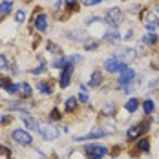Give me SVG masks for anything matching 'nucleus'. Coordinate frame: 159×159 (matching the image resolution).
Listing matches in <instances>:
<instances>
[{
    "label": "nucleus",
    "instance_id": "obj_30",
    "mask_svg": "<svg viewBox=\"0 0 159 159\" xmlns=\"http://www.w3.org/2000/svg\"><path fill=\"white\" fill-rule=\"evenodd\" d=\"M49 119H51V121H61V119H62V113H61V110H59L57 106L49 111Z\"/></svg>",
    "mask_w": 159,
    "mask_h": 159
},
{
    "label": "nucleus",
    "instance_id": "obj_29",
    "mask_svg": "<svg viewBox=\"0 0 159 159\" xmlns=\"http://www.w3.org/2000/svg\"><path fill=\"white\" fill-rule=\"evenodd\" d=\"M15 20H16V24H24V22H26V11H24V9L15 11Z\"/></svg>",
    "mask_w": 159,
    "mask_h": 159
},
{
    "label": "nucleus",
    "instance_id": "obj_31",
    "mask_svg": "<svg viewBox=\"0 0 159 159\" xmlns=\"http://www.w3.org/2000/svg\"><path fill=\"white\" fill-rule=\"evenodd\" d=\"M99 48V42L97 40H90V42H84V49L86 51H95Z\"/></svg>",
    "mask_w": 159,
    "mask_h": 159
},
{
    "label": "nucleus",
    "instance_id": "obj_39",
    "mask_svg": "<svg viewBox=\"0 0 159 159\" xmlns=\"http://www.w3.org/2000/svg\"><path fill=\"white\" fill-rule=\"evenodd\" d=\"M0 88H4V79L0 77Z\"/></svg>",
    "mask_w": 159,
    "mask_h": 159
},
{
    "label": "nucleus",
    "instance_id": "obj_11",
    "mask_svg": "<svg viewBox=\"0 0 159 159\" xmlns=\"http://www.w3.org/2000/svg\"><path fill=\"white\" fill-rule=\"evenodd\" d=\"M71 73H73V66H68L61 71V77H59V84L61 88H68L70 86V80H71Z\"/></svg>",
    "mask_w": 159,
    "mask_h": 159
},
{
    "label": "nucleus",
    "instance_id": "obj_10",
    "mask_svg": "<svg viewBox=\"0 0 159 159\" xmlns=\"http://www.w3.org/2000/svg\"><path fill=\"white\" fill-rule=\"evenodd\" d=\"M48 15L46 13H40V15H37V18H35V30L39 33H46L48 31Z\"/></svg>",
    "mask_w": 159,
    "mask_h": 159
},
{
    "label": "nucleus",
    "instance_id": "obj_22",
    "mask_svg": "<svg viewBox=\"0 0 159 159\" xmlns=\"http://www.w3.org/2000/svg\"><path fill=\"white\" fill-rule=\"evenodd\" d=\"M39 66H37V68H33V70H30V71H31L33 75H40V73H44V71H46V68H48V64H46V61H44V59H42V57H39Z\"/></svg>",
    "mask_w": 159,
    "mask_h": 159
},
{
    "label": "nucleus",
    "instance_id": "obj_40",
    "mask_svg": "<svg viewBox=\"0 0 159 159\" xmlns=\"http://www.w3.org/2000/svg\"><path fill=\"white\" fill-rule=\"evenodd\" d=\"M0 15H2V4H0Z\"/></svg>",
    "mask_w": 159,
    "mask_h": 159
},
{
    "label": "nucleus",
    "instance_id": "obj_24",
    "mask_svg": "<svg viewBox=\"0 0 159 159\" xmlns=\"http://www.w3.org/2000/svg\"><path fill=\"white\" fill-rule=\"evenodd\" d=\"M20 97L22 99H30L31 97V86L28 84V82H20Z\"/></svg>",
    "mask_w": 159,
    "mask_h": 159
},
{
    "label": "nucleus",
    "instance_id": "obj_25",
    "mask_svg": "<svg viewBox=\"0 0 159 159\" xmlns=\"http://www.w3.org/2000/svg\"><path fill=\"white\" fill-rule=\"evenodd\" d=\"M31 108V104H22V102H9V110H16V111H28Z\"/></svg>",
    "mask_w": 159,
    "mask_h": 159
},
{
    "label": "nucleus",
    "instance_id": "obj_4",
    "mask_svg": "<svg viewBox=\"0 0 159 159\" xmlns=\"http://www.w3.org/2000/svg\"><path fill=\"white\" fill-rule=\"evenodd\" d=\"M123 9L121 7H110L108 11H106V16H104V20H106V24L110 26V28H117L121 22H123Z\"/></svg>",
    "mask_w": 159,
    "mask_h": 159
},
{
    "label": "nucleus",
    "instance_id": "obj_9",
    "mask_svg": "<svg viewBox=\"0 0 159 159\" xmlns=\"http://www.w3.org/2000/svg\"><path fill=\"white\" fill-rule=\"evenodd\" d=\"M102 40L108 42V44H117V42L121 40L119 30H117V28H108V31L102 33Z\"/></svg>",
    "mask_w": 159,
    "mask_h": 159
},
{
    "label": "nucleus",
    "instance_id": "obj_18",
    "mask_svg": "<svg viewBox=\"0 0 159 159\" xmlns=\"http://www.w3.org/2000/svg\"><path fill=\"white\" fill-rule=\"evenodd\" d=\"M137 108H139V99L137 97H130L126 101V104H125V110L128 113H134V111H137Z\"/></svg>",
    "mask_w": 159,
    "mask_h": 159
},
{
    "label": "nucleus",
    "instance_id": "obj_1",
    "mask_svg": "<svg viewBox=\"0 0 159 159\" xmlns=\"http://www.w3.org/2000/svg\"><path fill=\"white\" fill-rule=\"evenodd\" d=\"M102 68H104L108 73H123L128 68V62L123 61V59H117V57H108V59L102 62Z\"/></svg>",
    "mask_w": 159,
    "mask_h": 159
},
{
    "label": "nucleus",
    "instance_id": "obj_36",
    "mask_svg": "<svg viewBox=\"0 0 159 159\" xmlns=\"http://www.w3.org/2000/svg\"><path fill=\"white\" fill-rule=\"evenodd\" d=\"M9 64H7V59H6V55H0V71L2 70H6Z\"/></svg>",
    "mask_w": 159,
    "mask_h": 159
},
{
    "label": "nucleus",
    "instance_id": "obj_8",
    "mask_svg": "<svg viewBox=\"0 0 159 159\" xmlns=\"http://www.w3.org/2000/svg\"><path fill=\"white\" fill-rule=\"evenodd\" d=\"M108 132L104 128H93L92 132H88L86 135H77L75 141H90V139H101V137H106Z\"/></svg>",
    "mask_w": 159,
    "mask_h": 159
},
{
    "label": "nucleus",
    "instance_id": "obj_6",
    "mask_svg": "<svg viewBox=\"0 0 159 159\" xmlns=\"http://www.w3.org/2000/svg\"><path fill=\"white\" fill-rule=\"evenodd\" d=\"M84 152H86L90 157L102 159L106 154H108V148L102 146V144H84Z\"/></svg>",
    "mask_w": 159,
    "mask_h": 159
},
{
    "label": "nucleus",
    "instance_id": "obj_7",
    "mask_svg": "<svg viewBox=\"0 0 159 159\" xmlns=\"http://www.w3.org/2000/svg\"><path fill=\"white\" fill-rule=\"evenodd\" d=\"M135 79V70H132V68H126L123 73H119V77H117V88H125L126 84H132Z\"/></svg>",
    "mask_w": 159,
    "mask_h": 159
},
{
    "label": "nucleus",
    "instance_id": "obj_16",
    "mask_svg": "<svg viewBox=\"0 0 159 159\" xmlns=\"http://www.w3.org/2000/svg\"><path fill=\"white\" fill-rule=\"evenodd\" d=\"M51 66H53V68H59V70H64V68H68V66H73V62H71L70 57H59V59L53 61Z\"/></svg>",
    "mask_w": 159,
    "mask_h": 159
},
{
    "label": "nucleus",
    "instance_id": "obj_23",
    "mask_svg": "<svg viewBox=\"0 0 159 159\" xmlns=\"http://www.w3.org/2000/svg\"><path fill=\"white\" fill-rule=\"evenodd\" d=\"M154 110H156V104H154V101H152V99H146V101H143V111H144V115H152V113H154Z\"/></svg>",
    "mask_w": 159,
    "mask_h": 159
},
{
    "label": "nucleus",
    "instance_id": "obj_14",
    "mask_svg": "<svg viewBox=\"0 0 159 159\" xmlns=\"http://www.w3.org/2000/svg\"><path fill=\"white\" fill-rule=\"evenodd\" d=\"M102 71H99V70H95V71H92V77H90V80H88V86H92V88H97V86H102Z\"/></svg>",
    "mask_w": 159,
    "mask_h": 159
},
{
    "label": "nucleus",
    "instance_id": "obj_3",
    "mask_svg": "<svg viewBox=\"0 0 159 159\" xmlns=\"http://www.w3.org/2000/svg\"><path fill=\"white\" fill-rule=\"evenodd\" d=\"M148 128H150V121H141V123L130 126L126 130V141H135L139 135H144L148 132Z\"/></svg>",
    "mask_w": 159,
    "mask_h": 159
},
{
    "label": "nucleus",
    "instance_id": "obj_37",
    "mask_svg": "<svg viewBox=\"0 0 159 159\" xmlns=\"http://www.w3.org/2000/svg\"><path fill=\"white\" fill-rule=\"evenodd\" d=\"M0 154H4L7 159H11V152H9V148H6L4 144H0Z\"/></svg>",
    "mask_w": 159,
    "mask_h": 159
},
{
    "label": "nucleus",
    "instance_id": "obj_12",
    "mask_svg": "<svg viewBox=\"0 0 159 159\" xmlns=\"http://www.w3.org/2000/svg\"><path fill=\"white\" fill-rule=\"evenodd\" d=\"M117 113V104L113 102V101H106L104 104H102V108H101V115H104V117H113Z\"/></svg>",
    "mask_w": 159,
    "mask_h": 159
},
{
    "label": "nucleus",
    "instance_id": "obj_34",
    "mask_svg": "<svg viewBox=\"0 0 159 159\" xmlns=\"http://www.w3.org/2000/svg\"><path fill=\"white\" fill-rule=\"evenodd\" d=\"M77 101H79V102H88V101H90V97H88L86 92H80L79 97H77Z\"/></svg>",
    "mask_w": 159,
    "mask_h": 159
},
{
    "label": "nucleus",
    "instance_id": "obj_13",
    "mask_svg": "<svg viewBox=\"0 0 159 159\" xmlns=\"http://www.w3.org/2000/svg\"><path fill=\"white\" fill-rule=\"evenodd\" d=\"M144 13H146V15H144V22L159 26V7H152V9L144 11Z\"/></svg>",
    "mask_w": 159,
    "mask_h": 159
},
{
    "label": "nucleus",
    "instance_id": "obj_19",
    "mask_svg": "<svg viewBox=\"0 0 159 159\" xmlns=\"http://www.w3.org/2000/svg\"><path fill=\"white\" fill-rule=\"evenodd\" d=\"M22 121H24V125L30 128V130H37V132H39V121H35L31 115H26V113H24V115H22Z\"/></svg>",
    "mask_w": 159,
    "mask_h": 159
},
{
    "label": "nucleus",
    "instance_id": "obj_20",
    "mask_svg": "<svg viewBox=\"0 0 159 159\" xmlns=\"http://www.w3.org/2000/svg\"><path fill=\"white\" fill-rule=\"evenodd\" d=\"M141 42H143L144 46H156V44H157V35H156V33H148V35L143 37Z\"/></svg>",
    "mask_w": 159,
    "mask_h": 159
},
{
    "label": "nucleus",
    "instance_id": "obj_21",
    "mask_svg": "<svg viewBox=\"0 0 159 159\" xmlns=\"http://www.w3.org/2000/svg\"><path fill=\"white\" fill-rule=\"evenodd\" d=\"M77 97H68L66 101H64V110L66 111H73L75 108H77Z\"/></svg>",
    "mask_w": 159,
    "mask_h": 159
},
{
    "label": "nucleus",
    "instance_id": "obj_38",
    "mask_svg": "<svg viewBox=\"0 0 159 159\" xmlns=\"http://www.w3.org/2000/svg\"><path fill=\"white\" fill-rule=\"evenodd\" d=\"M11 121V117L9 115H0V125H7Z\"/></svg>",
    "mask_w": 159,
    "mask_h": 159
},
{
    "label": "nucleus",
    "instance_id": "obj_27",
    "mask_svg": "<svg viewBox=\"0 0 159 159\" xmlns=\"http://www.w3.org/2000/svg\"><path fill=\"white\" fill-rule=\"evenodd\" d=\"M46 48H48V51H49V53H55V55H61V51H62V48H61L59 44H55L53 40H48Z\"/></svg>",
    "mask_w": 159,
    "mask_h": 159
},
{
    "label": "nucleus",
    "instance_id": "obj_28",
    "mask_svg": "<svg viewBox=\"0 0 159 159\" xmlns=\"http://www.w3.org/2000/svg\"><path fill=\"white\" fill-rule=\"evenodd\" d=\"M0 4H2V15H7V13H11V11H13V2L4 0V2H0Z\"/></svg>",
    "mask_w": 159,
    "mask_h": 159
},
{
    "label": "nucleus",
    "instance_id": "obj_41",
    "mask_svg": "<svg viewBox=\"0 0 159 159\" xmlns=\"http://www.w3.org/2000/svg\"><path fill=\"white\" fill-rule=\"evenodd\" d=\"M90 159H97V157H90Z\"/></svg>",
    "mask_w": 159,
    "mask_h": 159
},
{
    "label": "nucleus",
    "instance_id": "obj_2",
    "mask_svg": "<svg viewBox=\"0 0 159 159\" xmlns=\"http://www.w3.org/2000/svg\"><path fill=\"white\" fill-rule=\"evenodd\" d=\"M11 139H13L16 144H20V146H31L33 144V135L28 130H24V128H15V130H11Z\"/></svg>",
    "mask_w": 159,
    "mask_h": 159
},
{
    "label": "nucleus",
    "instance_id": "obj_33",
    "mask_svg": "<svg viewBox=\"0 0 159 159\" xmlns=\"http://www.w3.org/2000/svg\"><path fill=\"white\" fill-rule=\"evenodd\" d=\"M101 2H104V0H82V4H84V6H88V7L97 6V4H101Z\"/></svg>",
    "mask_w": 159,
    "mask_h": 159
},
{
    "label": "nucleus",
    "instance_id": "obj_32",
    "mask_svg": "<svg viewBox=\"0 0 159 159\" xmlns=\"http://www.w3.org/2000/svg\"><path fill=\"white\" fill-rule=\"evenodd\" d=\"M62 2L66 4V7H68V13H71V11L77 9V0H62Z\"/></svg>",
    "mask_w": 159,
    "mask_h": 159
},
{
    "label": "nucleus",
    "instance_id": "obj_17",
    "mask_svg": "<svg viewBox=\"0 0 159 159\" xmlns=\"http://www.w3.org/2000/svg\"><path fill=\"white\" fill-rule=\"evenodd\" d=\"M4 90H6L7 93H11V95H16V93L20 92V84H15V82H11V80L4 79Z\"/></svg>",
    "mask_w": 159,
    "mask_h": 159
},
{
    "label": "nucleus",
    "instance_id": "obj_5",
    "mask_svg": "<svg viewBox=\"0 0 159 159\" xmlns=\"http://www.w3.org/2000/svg\"><path fill=\"white\" fill-rule=\"evenodd\" d=\"M39 134L46 141H55L59 137V128H55L51 123H39Z\"/></svg>",
    "mask_w": 159,
    "mask_h": 159
},
{
    "label": "nucleus",
    "instance_id": "obj_35",
    "mask_svg": "<svg viewBox=\"0 0 159 159\" xmlns=\"http://www.w3.org/2000/svg\"><path fill=\"white\" fill-rule=\"evenodd\" d=\"M157 28H159V26H156V24H148V22H144V30H146L148 33H154Z\"/></svg>",
    "mask_w": 159,
    "mask_h": 159
},
{
    "label": "nucleus",
    "instance_id": "obj_15",
    "mask_svg": "<svg viewBox=\"0 0 159 159\" xmlns=\"http://www.w3.org/2000/svg\"><path fill=\"white\" fill-rule=\"evenodd\" d=\"M135 150H137L139 154L150 152V139H148V137H141V139L135 143Z\"/></svg>",
    "mask_w": 159,
    "mask_h": 159
},
{
    "label": "nucleus",
    "instance_id": "obj_26",
    "mask_svg": "<svg viewBox=\"0 0 159 159\" xmlns=\"http://www.w3.org/2000/svg\"><path fill=\"white\" fill-rule=\"evenodd\" d=\"M37 90H39L40 93H44V95H49V93L53 92L49 82H39V84H37Z\"/></svg>",
    "mask_w": 159,
    "mask_h": 159
}]
</instances>
